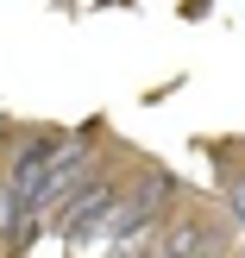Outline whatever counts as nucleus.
I'll return each instance as SVG.
<instances>
[{"mask_svg": "<svg viewBox=\"0 0 245 258\" xmlns=\"http://www.w3.org/2000/svg\"><path fill=\"white\" fill-rule=\"evenodd\" d=\"M50 158H57V139L50 133H32L19 145V158H13V170H7V196L19 202V208H32V196H38V183H44V170H50Z\"/></svg>", "mask_w": 245, "mask_h": 258, "instance_id": "nucleus-2", "label": "nucleus"}, {"mask_svg": "<svg viewBox=\"0 0 245 258\" xmlns=\"http://www.w3.org/2000/svg\"><path fill=\"white\" fill-rule=\"evenodd\" d=\"M157 221H151V227H132V233H126V239H113V246H107V258H157Z\"/></svg>", "mask_w": 245, "mask_h": 258, "instance_id": "nucleus-4", "label": "nucleus"}, {"mask_svg": "<svg viewBox=\"0 0 245 258\" xmlns=\"http://www.w3.org/2000/svg\"><path fill=\"white\" fill-rule=\"evenodd\" d=\"M113 202H120V183H113V176H88V183L75 189L69 202H63L57 233H63V239H88V233L101 227V214L113 208Z\"/></svg>", "mask_w": 245, "mask_h": 258, "instance_id": "nucleus-1", "label": "nucleus"}, {"mask_svg": "<svg viewBox=\"0 0 245 258\" xmlns=\"http://www.w3.org/2000/svg\"><path fill=\"white\" fill-rule=\"evenodd\" d=\"M220 202H226V214H233V221H245V176H233V183L220 189Z\"/></svg>", "mask_w": 245, "mask_h": 258, "instance_id": "nucleus-5", "label": "nucleus"}, {"mask_svg": "<svg viewBox=\"0 0 245 258\" xmlns=\"http://www.w3.org/2000/svg\"><path fill=\"white\" fill-rule=\"evenodd\" d=\"M220 246H226V233H214L208 221H176L157 239V258H220Z\"/></svg>", "mask_w": 245, "mask_h": 258, "instance_id": "nucleus-3", "label": "nucleus"}]
</instances>
